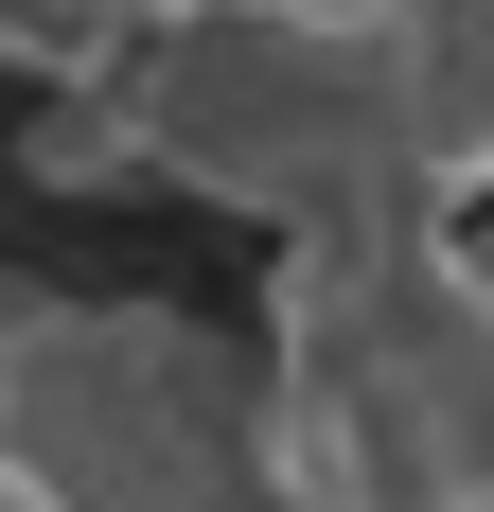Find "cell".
<instances>
[{
    "label": "cell",
    "instance_id": "cell-1",
    "mask_svg": "<svg viewBox=\"0 0 494 512\" xmlns=\"http://www.w3.org/2000/svg\"><path fill=\"white\" fill-rule=\"evenodd\" d=\"M71 142L195 212H247L265 248L353 230V212H424L442 142H424V53L389 0H195L142 18L106 89H53Z\"/></svg>",
    "mask_w": 494,
    "mask_h": 512
},
{
    "label": "cell",
    "instance_id": "cell-2",
    "mask_svg": "<svg viewBox=\"0 0 494 512\" xmlns=\"http://www.w3.org/2000/svg\"><path fill=\"white\" fill-rule=\"evenodd\" d=\"M265 442L300 512H494V212H353L265 283Z\"/></svg>",
    "mask_w": 494,
    "mask_h": 512
},
{
    "label": "cell",
    "instance_id": "cell-3",
    "mask_svg": "<svg viewBox=\"0 0 494 512\" xmlns=\"http://www.w3.org/2000/svg\"><path fill=\"white\" fill-rule=\"evenodd\" d=\"M0 477L53 512H300L265 442V336H212L177 301H18Z\"/></svg>",
    "mask_w": 494,
    "mask_h": 512
},
{
    "label": "cell",
    "instance_id": "cell-4",
    "mask_svg": "<svg viewBox=\"0 0 494 512\" xmlns=\"http://www.w3.org/2000/svg\"><path fill=\"white\" fill-rule=\"evenodd\" d=\"M0 512H53V495H18V477H0Z\"/></svg>",
    "mask_w": 494,
    "mask_h": 512
}]
</instances>
